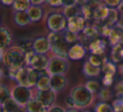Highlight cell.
I'll return each instance as SVG.
<instances>
[{"instance_id":"6da1fadb","label":"cell","mask_w":123,"mask_h":112,"mask_svg":"<svg viewBox=\"0 0 123 112\" xmlns=\"http://www.w3.org/2000/svg\"><path fill=\"white\" fill-rule=\"evenodd\" d=\"M1 60L9 70H19L27 66L25 52L20 46H11L1 51Z\"/></svg>"},{"instance_id":"7a4b0ae2","label":"cell","mask_w":123,"mask_h":112,"mask_svg":"<svg viewBox=\"0 0 123 112\" xmlns=\"http://www.w3.org/2000/svg\"><path fill=\"white\" fill-rule=\"evenodd\" d=\"M47 38L51 46L50 51L52 53L53 56L68 59V53L71 46L65 41L62 33L51 32L48 35Z\"/></svg>"},{"instance_id":"3957f363","label":"cell","mask_w":123,"mask_h":112,"mask_svg":"<svg viewBox=\"0 0 123 112\" xmlns=\"http://www.w3.org/2000/svg\"><path fill=\"white\" fill-rule=\"evenodd\" d=\"M69 95L74 99L77 109H84L90 106L94 101V93L83 85L73 88Z\"/></svg>"},{"instance_id":"277c9868","label":"cell","mask_w":123,"mask_h":112,"mask_svg":"<svg viewBox=\"0 0 123 112\" xmlns=\"http://www.w3.org/2000/svg\"><path fill=\"white\" fill-rule=\"evenodd\" d=\"M48 29L51 32H62L64 30L67 29L68 19L63 14L61 13H52L49 14L46 20Z\"/></svg>"},{"instance_id":"5b68a950","label":"cell","mask_w":123,"mask_h":112,"mask_svg":"<svg viewBox=\"0 0 123 112\" xmlns=\"http://www.w3.org/2000/svg\"><path fill=\"white\" fill-rule=\"evenodd\" d=\"M11 97L21 106L26 107L33 97V93L31 88L22 85H16L11 89Z\"/></svg>"},{"instance_id":"8992f818","label":"cell","mask_w":123,"mask_h":112,"mask_svg":"<svg viewBox=\"0 0 123 112\" xmlns=\"http://www.w3.org/2000/svg\"><path fill=\"white\" fill-rule=\"evenodd\" d=\"M68 68V62L67 58L53 56L50 58L47 72L50 75L65 74Z\"/></svg>"},{"instance_id":"52a82bcc","label":"cell","mask_w":123,"mask_h":112,"mask_svg":"<svg viewBox=\"0 0 123 112\" xmlns=\"http://www.w3.org/2000/svg\"><path fill=\"white\" fill-rule=\"evenodd\" d=\"M35 98L39 100L41 103H42L46 108L49 109L54 105L56 101V92L52 90L51 88L46 89H37Z\"/></svg>"},{"instance_id":"ba28073f","label":"cell","mask_w":123,"mask_h":112,"mask_svg":"<svg viewBox=\"0 0 123 112\" xmlns=\"http://www.w3.org/2000/svg\"><path fill=\"white\" fill-rule=\"evenodd\" d=\"M86 27V19L82 14H79L75 17L70 18L68 19V26L67 29L73 31L74 33L82 32Z\"/></svg>"},{"instance_id":"9c48e42d","label":"cell","mask_w":123,"mask_h":112,"mask_svg":"<svg viewBox=\"0 0 123 112\" xmlns=\"http://www.w3.org/2000/svg\"><path fill=\"white\" fill-rule=\"evenodd\" d=\"M50 58L45 54H35L29 67L38 71L47 70L49 66Z\"/></svg>"},{"instance_id":"30bf717a","label":"cell","mask_w":123,"mask_h":112,"mask_svg":"<svg viewBox=\"0 0 123 112\" xmlns=\"http://www.w3.org/2000/svg\"><path fill=\"white\" fill-rule=\"evenodd\" d=\"M33 50L36 54H45L51 51L50 41L47 37L40 36L33 41Z\"/></svg>"},{"instance_id":"8fae6325","label":"cell","mask_w":123,"mask_h":112,"mask_svg":"<svg viewBox=\"0 0 123 112\" xmlns=\"http://www.w3.org/2000/svg\"><path fill=\"white\" fill-rule=\"evenodd\" d=\"M68 85V79L65 74H56L51 75V83L50 87L55 92L62 91L66 88Z\"/></svg>"},{"instance_id":"7c38bea8","label":"cell","mask_w":123,"mask_h":112,"mask_svg":"<svg viewBox=\"0 0 123 112\" xmlns=\"http://www.w3.org/2000/svg\"><path fill=\"white\" fill-rule=\"evenodd\" d=\"M86 49L83 44L76 43L70 46L68 53V58L74 61H79L85 56Z\"/></svg>"},{"instance_id":"4fadbf2b","label":"cell","mask_w":123,"mask_h":112,"mask_svg":"<svg viewBox=\"0 0 123 112\" xmlns=\"http://www.w3.org/2000/svg\"><path fill=\"white\" fill-rule=\"evenodd\" d=\"M108 40L111 46H123V28L116 25L113 27L111 34L108 36Z\"/></svg>"},{"instance_id":"5bb4252c","label":"cell","mask_w":123,"mask_h":112,"mask_svg":"<svg viewBox=\"0 0 123 112\" xmlns=\"http://www.w3.org/2000/svg\"><path fill=\"white\" fill-rule=\"evenodd\" d=\"M13 41V35L10 30L6 26H1V46L0 51H5Z\"/></svg>"},{"instance_id":"9a60e30c","label":"cell","mask_w":123,"mask_h":112,"mask_svg":"<svg viewBox=\"0 0 123 112\" xmlns=\"http://www.w3.org/2000/svg\"><path fill=\"white\" fill-rule=\"evenodd\" d=\"M3 110L4 111H11V112H27L26 107L21 106L18 104L12 97L7 99L4 103L1 104Z\"/></svg>"},{"instance_id":"2e32d148","label":"cell","mask_w":123,"mask_h":112,"mask_svg":"<svg viewBox=\"0 0 123 112\" xmlns=\"http://www.w3.org/2000/svg\"><path fill=\"white\" fill-rule=\"evenodd\" d=\"M31 70V67L25 66L20 69L17 70L15 75V80L19 85L25 86L28 88H31L29 84V73Z\"/></svg>"},{"instance_id":"e0dca14e","label":"cell","mask_w":123,"mask_h":112,"mask_svg":"<svg viewBox=\"0 0 123 112\" xmlns=\"http://www.w3.org/2000/svg\"><path fill=\"white\" fill-rule=\"evenodd\" d=\"M106 49V42L103 39L96 38L89 44V50L92 54L103 55Z\"/></svg>"},{"instance_id":"ac0fdd59","label":"cell","mask_w":123,"mask_h":112,"mask_svg":"<svg viewBox=\"0 0 123 112\" xmlns=\"http://www.w3.org/2000/svg\"><path fill=\"white\" fill-rule=\"evenodd\" d=\"M27 13L31 18V22H39L42 19L44 15V10L41 5H31L27 10Z\"/></svg>"},{"instance_id":"d6986e66","label":"cell","mask_w":123,"mask_h":112,"mask_svg":"<svg viewBox=\"0 0 123 112\" xmlns=\"http://www.w3.org/2000/svg\"><path fill=\"white\" fill-rule=\"evenodd\" d=\"M81 34H82V36H80V39L85 38L86 40H89L90 42L93 40L99 37V36L100 35L98 28H96L95 26L93 25H86V27L81 32Z\"/></svg>"},{"instance_id":"ffe728a7","label":"cell","mask_w":123,"mask_h":112,"mask_svg":"<svg viewBox=\"0 0 123 112\" xmlns=\"http://www.w3.org/2000/svg\"><path fill=\"white\" fill-rule=\"evenodd\" d=\"M48 108H46L42 103L36 100V98H32L26 105V111L27 112H47Z\"/></svg>"},{"instance_id":"44dd1931","label":"cell","mask_w":123,"mask_h":112,"mask_svg":"<svg viewBox=\"0 0 123 112\" xmlns=\"http://www.w3.org/2000/svg\"><path fill=\"white\" fill-rule=\"evenodd\" d=\"M83 73L88 78L98 77L101 73V68L94 66L89 61H87L85 62L84 67H83Z\"/></svg>"},{"instance_id":"7402d4cb","label":"cell","mask_w":123,"mask_h":112,"mask_svg":"<svg viewBox=\"0 0 123 112\" xmlns=\"http://www.w3.org/2000/svg\"><path fill=\"white\" fill-rule=\"evenodd\" d=\"M14 20L17 25L24 27L31 23V18L28 14L27 11L24 12H15L14 14Z\"/></svg>"},{"instance_id":"603a6c76","label":"cell","mask_w":123,"mask_h":112,"mask_svg":"<svg viewBox=\"0 0 123 112\" xmlns=\"http://www.w3.org/2000/svg\"><path fill=\"white\" fill-rule=\"evenodd\" d=\"M50 83H51V75L49 74L47 70L41 71V74L36 86L37 89H46V88H51Z\"/></svg>"},{"instance_id":"cb8c5ba5","label":"cell","mask_w":123,"mask_h":112,"mask_svg":"<svg viewBox=\"0 0 123 112\" xmlns=\"http://www.w3.org/2000/svg\"><path fill=\"white\" fill-rule=\"evenodd\" d=\"M31 5V0H14L12 7L15 12H24L27 11Z\"/></svg>"},{"instance_id":"d4e9b609","label":"cell","mask_w":123,"mask_h":112,"mask_svg":"<svg viewBox=\"0 0 123 112\" xmlns=\"http://www.w3.org/2000/svg\"><path fill=\"white\" fill-rule=\"evenodd\" d=\"M62 14L68 19L70 18L75 17V16L79 15V14H82V13H81V9H79V6L78 4H74V5L64 7Z\"/></svg>"},{"instance_id":"484cf974","label":"cell","mask_w":123,"mask_h":112,"mask_svg":"<svg viewBox=\"0 0 123 112\" xmlns=\"http://www.w3.org/2000/svg\"><path fill=\"white\" fill-rule=\"evenodd\" d=\"M62 33L63 35V37H64V39H65V41H67L69 45L74 44V43L77 42L79 40H80V36H79V34L73 32V31H69V30H68V29L64 30Z\"/></svg>"},{"instance_id":"4316f807","label":"cell","mask_w":123,"mask_h":112,"mask_svg":"<svg viewBox=\"0 0 123 112\" xmlns=\"http://www.w3.org/2000/svg\"><path fill=\"white\" fill-rule=\"evenodd\" d=\"M116 66L112 62L106 61L104 64L101 66V72L104 73V75H112L114 76L116 73Z\"/></svg>"},{"instance_id":"83f0119b","label":"cell","mask_w":123,"mask_h":112,"mask_svg":"<svg viewBox=\"0 0 123 112\" xmlns=\"http://www.w3.org/2000/svg\"><path fill=\"white\" fill-rule=\"evenodd\" d=\"M41 74V71H38V70L31 68V70H30L29 73V84L31 88L36 86V83H37V81L39 79Z\"/></svg>"},{"instance_id":"f1b7e54d","label":"cell","mask_w":123,"mask_h":112,"mask_svg":"<svg viewBox=\"0 0 123 112\" xmlns=\"http://www.w3.org/2000/svg\"><path fill=\"white\" fill-rule=\"evenodd\" d=\"M95 112H115L114 108L112 105H109L108 103L104 101H101L98 103L94 107Z\"/></svg>"},{"instance_id":"f546056e","label":"cell","mask_w":123,"mask_h":112,"mask_svg":"<svg viewBox=\"0 0 123 112\" xmlns=\"http://www.w3.org/2000/svg\"><path fill=\"white\" fill-rule=\"evenodd\" d=\"M101 56H102V55L91 54L90 56H89V60H88V61H89V62L92 63L93 65H94V66L99 67V68H100V67L102 66V65L104 64L106 61H107L105 58H103Z\"/></svg>"},{"instance_id":"4dcf8cb0","label":"cell","mask_w":123,"mask_h":112,"mask_svg":"<svg viewBox=\"0 0 123 112\" xmlns=\"http://www.w3.org/2000/svg\"><path fill=\"white\" fill-rule=\"evenodd\" d=\"M11 97V90L7 86L1 84L0 86V104L4 103L7 99Z\"/></svg>"},{"instance_id":"1f68e13d","label":"cell","mask_w":123,"mask_h":112,"mask_svg":"<svg viewBox=\"0 0 123 112\" xmlns=\"http://www.w3.org/2000/svg\"><path fill=\"white\" fill-rule=\"evenodd\" d=\"M99 100H101V101L106 102L109 100H111V97H112V93L110 89L108 88H102L99 91V94H98Z\"/></svg>"},{"instance_id":"d6a6232c","label":"cell","mask_w":123,"mask_h":112,"mask_svg":"<svg viewBox=\"0 0 123 112\" xmlns=\"http://www.w3.org/2000/svg\"><path fill=\"white\" fill-rule=\"evenodd\" d=\"M84 86H85L86 88L93 93H96V92L99 89V88H100L99 83H98L97 81H94V80H89V81H87Z\"/></svg>"},{"instance_id":"836d02e7","label":"cell","mask_w":123,"mask_h":112,"mask_svg":"<svg viewBox=\"0 0 123 112\" xmlns=\"http://www.w3.org/2000/svg\"><path fill=\"white\" fill-rule=\"evenodd\" d=\"M102 1L110 9H117L122 3V0H102Z\"/></svg>"},{"instance_id":"e575fe53","label":"cell","mask_w":123,"mask_h":112,"mask_svg":"<svg viewBox=\"0 0 123 112\" xmlns=\"http://www.w3.org/2000/svg\"><path fill=\"white\" fill-rule=\"evenodd\" d=\"M113 82H114V76H112V75H104V78H102V83L105 87L111 86Z\"/></svg>"},{"instance_id":"d590c367","label":"cell","mask_w":123,"mask_h":112,"mask_svg":"<svg viewBox=\"0 0 123 112\" xmlns=\"http://www.w3.org/2000/svg\"><path fill=\"white\" fill-rule=\"evenodd\" d=\"M65 104H66V105L68 106V108H69V109H77V106H76L75 102H74V99H73L70 95H68V96L66 97Z\"/></svg>"},{"instance_id":"8d00e7d4","label":"cell","mask_w":123,"mask_h":112,"mask_svg":"<svg viewBox=\"0 0 123 112\" xmlns=\"http://www.w3.org/2000/svg\"><path fill=\"white\" fill-rule=\"evenodd\" d=\"M47 4L53 8H58L61 7V6H63L62 5V0H49Z\"/></svg>"},{"instance_id":"74e56055","label":"cell","mask_w":123,"mask_h":112,"mask_svg":"<svg viewBox=\"0 0 123 112\" xmlns=\"http://www.w3.org/2000/svg\"><path fill=\"white\" fill-rule=\"evenodd\" d=\"M47 112H66V110H65V109L59 106V105H53L52 106H51L48 109Z\"/></svg>"},{"instance_id":"f35d334b","label":"cell","mask_w":123,"mask_h":112,"mask_svg":"<svg viewBox=\"0 0 123 112\" xmlns=\"http://www.w3.org/2000/svg\"><path fill=\"white\" fill-rule=\"evenodd\" d=\"M74 4H76V0H62L63 7H68V6L74 5Z\"/></svg>"},{"instance_id":"ab89813d","label":"cell","mask_w":123,"mask_h":112,"mask_svg":"<svg viewBox=\"0 0 123 112\" xmlns=\"http://www.w3.org/2000/svg\"><path fill=\"white\" fill-rule=\"evenodd\" d=\"M14 2V0H1V3L5 6H12Z\"/></svg>"},{"instance_id":"60d3db41","label":"cell","mask_w":123,"mask_h":112,"mask_svg":"<svg viewBox=\"0 0 123 112\" xmlns=\"http://www.w3.org/2000/svg\"><path fill=\"white\" fill-rule=\"evenodd\" d=\"M89 0H76V4H78L79 6H84L85 4H87L89 3Z\"/></svg>"},{"instance_id":"b9f144b4","label":"cell","mask_w":123,"mask_h":112,"mask_svg":"<svg viewBox=\"0 0 123 112\" xmlns=\"http://www.w3.org/2000/svg\"><path fill=\"white\" fill-rule=\"evenodd\" d=\"M31 3L32 5H41L42 4H45L43 0H31Z\"/></svg>"},{"instance_id":"7bdbcfd3","label":"cell","mask_w":123,"mask_h":112,"mask_svg":"<svg viewBox=\"0 0 123 112\" xmlns=\"http://www.w3.org/2000/svg\"><path fill=\"white\" fill-rule=\"evenodd\" d=\"M117 9L120 13V16L123 18V3H121V4L117 8Z\"/></svg>"},{"instance_id":"ee69618b","label":"cell","mask_w":123,"mask_h":112,"mask_svg":"<svg viewBox=\"0 0 123 112\" xmlns=\"http://www.w3.org/2000/svg\"><path fill=\"white\" fill-rule=\"evenodd\" d=\"M66 112H79L77 109H69L68 110H66Z\"/></svg>"},{"instance_id":"f6af8a7d","label":"cell","mask_w":123,"mask_h":112,"mask_svg":"<svg viewBox=\"0 0 123 112\" xmlns=\"http://www.w3.org/2000/svg\"><path fill=\"white\" fill-rule=\"evenodd\" d=\"M120 69H121V70H120V72H121V73H123V65H121V68H120Z\"/></svg>"},{"instance_id":"bcb514c9","label":"cell","mask_w":123,"mask_h":112,"mask_svg":"<svg viewBox=\"0 0 123 112\" xmlns=\"http://www.w3.org/2000/svg\"><path fill=\"white\" fill-rule=\"evenodd\" d=\"M48 1H49V0H43V2H44V3H46V4H47V3H48Z\"/></svg>"},{"instance_id":"7dc6e473","label":"cell","mask_w":123,"mask_h":112,"mask_svg":"<svg viewBox=\"0 0 123 112\" xmlns=\"http://www.w3.org/2000/svg\"><path fill=\"white\" fill-rule=\"evenodd\" d=\"M82 112H89V110H84V111H82Z\"/></svg>"},{"instance_id":"c3c4849f","label":"cell","mask_w":123,"mask_h":112,"mask_svg":"<svg viewBox=\"0 0 123 112\" xmlns=\"http://www.w3.org/2000/svg\"><path fill=\"white\" fill-rule=\"evenodd\" d=\"M2 112H11V111H4V110H3Z\"/></svg>"},{"instance_id":"681fc988","label":"cell","mask_w":123,"mask_h":112,"mask_svg":"<svg viewBox=\"0 0 123 112\" xmlns=\"http://www.w3.org/2000/svg\"><path fill=\"white\" fill-rule=\"evenodd\" d=\"M122 3H123V0H122Z\"/></svg>"}]
</instances>
